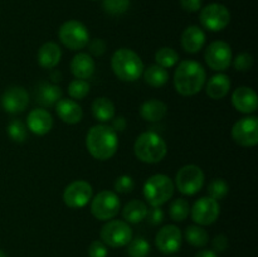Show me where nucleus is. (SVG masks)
Listing matches in <instances>:
<instances>
[{"label":"nucleus","mask_w":258,"mask_h":257,"mask_svg":"<svg viewBox=\"0 0 258 257\" xmlns=\"http://www.w3.org/2000/svg\"><path fill=\"white\" fill-rule=\"evenodd\" d=\"M112 126L111 127L113 128L115 131H123L126 128V125H127V122H126L125 117H122V116H118V117H113L112 118Z\"/></svg>","instance_id":"nucleus-44"},{"label":"nucleus","mask_w":258,"mask_h":257,"mask_svg":"<svg viewBox=\"0 0 258 257\" xmlns=\"http://www.w3.org/2000/svg\"><path fill=\"white\" fill-rule=\"evenodd\" d=\"M204 185V173L198 165L189 164L179 169L175 175V186L181 194L194 196Z\"/></svg>","instance_id":"nucleus-9"},{"label":"nucleus","mask_w":258,"mask_h":257,"mask_svg":"<svg viewBox=\"0 0 258 257\" xmlns=\"http://www.w3.org/2000/svg\"><path fill=\"white\" fill-rule=\"evenodd\" d=\"M180 42L185 52L194 54L198 53L206 44V33L198 25H190L184 29Z\"/></svg>","instance_id":"nucleus-20"},{"label":"nucleus","mask_w":258,"mask_h":257,"mask_svg":"<svg viewBox=\"0 0 258 257\" xmlns=\"http://www.w3.org/2000/svg\"><path fill=\"white\" fill-rule=\"evenodd\" d=\"M206 80V70L197 60H183L174 72V87L181 96H194L201 92Z\"/></svg>","instance_id":"nucleus-1"},{"label":"nucleus","mask_w":258,"mask_h":257,"mask_svg":"<svg viewBox=\"0 0 258 257\" xmlns=\"http://www.w3.org/2000/svg\"><path fill=\"white\" fill-rule=\"evenodd\" d=\"M37 58L40 67L45 68V70H52V68L57 67L58 63L60 62L62 50L57 43L47 42L39 48Z\"/></svg>","instance_id":"nucleus-23"},{"label":"nucleus","mask_w":258,"mask_h":257,"mask_svg":"<svg viewBox=\"0 0 258 257\" xmlns=\"http://www.w3.org/2000/svg\"><path fill=\"white\" fill-rule=\"evenodd\" d=\"M0 257H7V254H5V252L2 251V249H0Z\"/></svg>","instance_id":"nucleus-46"},{"label":"nucleus","mask_w":258,"mask_h":257,"mask_svg":"<svg viewBox=\"0 0 258 257\" xmlns=\"http://www.w3.org/2000/svg\"><path fill=\"white\" fill-rule=\"evenodd\" d=\"M174 189L175 185L170 176L165 174H155L145 181L143 193L146 202L151 207H161L170 201L174 194Z\"/></svg>","instance_id":"nucleus-5"},{"label":"nucleus","mask_w":258,"mask_h":257,"mask_svg":"<svg viewBox=\"0 0 258 257\" xmlns=\"http://www.w3.org/2000/svg\"><path fill=\"white\" fill-rule=\"evenodd\" d=\"M90 93V83L86 80H73L68 85V95L72 100H83Z\"/></svg>","instance_id":"nucleus-33"},{"label":"nucleus","mask_w":258,"mask_h":257,"mask_svg":"<svg viewBox=\"0 0 258 257\" xmlns=\"http://www.w3.org/2000/svg\"><path fill=\"white\" fill-rule=\"evenodd\" d=\"M134 153L136 158L146 164L160 163L168 153L165 140L154 131L143 133L134 144Z\"/></svg>","instance_id":"nucleus-4"},{"label":"nucleus","mask_w":258,"mask_h":257,"mask_svg":"<svg viewBox=\"0 0 258 257\" xmlns=\"http://www.w3.org/2000/svg\"><path fill=\"white\" fill-rule=\"evenodd\" d=\"M55 112L63 122L68 125L78 123L83 117V110L77 101L72 98H60L55 103Z\"/></svg>","instance_id":"nucleus-19"},{"label":"nucleus","mask_w":258,"mask_h":257,"mask_svg":"<svg viewBox=\"0 0 258 257\" xmlns=\"http://www.w3.org/2000/svg\"><path fill=\"white\" fill-rule=\"evenodd\" d=\"M8 135L15 143H23L27 139V126L20 120H12L8 125Z\"/></svg>","instance_id":"nucleus-35"},{"label":"nucleus","mask_w":258,"mask_h":257,"mask_svg":"<svg viewBox=\"0 0 258 257\" xmlns=\"http://www.w3.org/2000/svg\"><path fill=\"white\" fill-rule=\"evenodd\" d=\"M102 8L107 14L121 15L130 8V0H102Z\"/></svg>","instance_id":"nucleus-36"},{"label":"nucleus","mask_w":258,"mask_h":257,"mask_svg":"<svg viewBox=\"0 0 258 257\" xmlns=\"http://www.w3.org/2000/svg\"><path fill=\"white\" fill-rule=\"evenodd\" d=\"M253 66V57L249 53H239L233 60V67L239 72H247Z\"/></svg>","instance_id":"nucleus-38"},{"label":"nucleus","mask_w":258,"mask_h":257,"mask_svg":"<svg viewBox=\"0 0 258 257\" xmlns=\"http://www.w3.org/2000/svg\"><path fill=\"white\" fill-rule=\"evenodd\" d=\"M146 214H148V206L139 199H133L126 203L122 209V217L127 223H140L146 219Z\"/></svg>","instance_id":"nucleus-26"},{"label":"nucleus","mask_w":258,"mask_h":257,"mask_svg":"<svg viewBox=\"0 0 258 257\" xmlns=\"http://www.w3.org/2000/svg\"><path fill=\"white\" fill-rule=\"evenodd\" d=\"M212 246H213L214 252H224L228 248V238L224 234H218L214 237Z\"/></svg>","instance_id":"nucleus-41"},{"label":"nucleus","mask_w":258,"mask_h":257,"mask_svg":"<svg viewBox=\"0 0 258 257\" xmlns=\"http://www.w3.org/2000/svg\"><path fill=\"white\" fill-rule=\"evenodd\" d=\"M100 236L101 241L106 246L117 248V247L126 246L133 239V229L127 222L120 221V219H110L101 228Z\"/></svg>","instance_id":"nucleus-7"},{"label":"nucleus","mask_w":258,"mask_h":257,"mask_svg":"<svg viewBox=\"0 0 258 257\" xmlns=\"http://www.w3.org/2000/svg\"><path fill=\"white\" fill-rule=\"evenodd\" d=\"M184 237H185L186 242L194 247H204L209 241L208 232L198 224H191V226L186 227Z\"/></svg>","instance_id":"nucleus-29"},{"label":"nucleus","mask_w":258,"mask_h":257,"mask_svg":"<svg viewBox=\"0 0 258 257\" xmlns=\"http://www.w3.org/2000/svg\"><path fill=\"white\" fill-rule=\"evenodd\" d=\"M126 246L128 257H146L150 253V243L144 237L133 238Z\"/></svg>","instance_id":"nucleus-32"},{"label":"nucleus","mask_w":258,"mask_h":257,"mask_svg":"<svg viewBox=\"0 0 258 257\" xmlns=\"http://www.w3.org/2000/svg\"><path fill=\"white\" fill-rule=\"evenodd\" d=\"M190 213L189 202L184 198H178L173 201L169 207V216L174 222H183Z\"/></svg>","instance_id":"nucleus-30"},{"label":"nucleus","mask_w":258,"mask_h":257,"mask_svg":"<svg viewBox=\"0 0 258 257\" xmlns=\"http://www.w3.org/2000/svg\"><path fill=\"white\" fill-rule=\"evenodd\" d=\"M96 65L93 58L87 53H77L75 57L72 58L71 62V71L72 75L78 80H86L92 77L95 73Z\"/></svg>","instance_id":"nucleus-22"},{"label":"nucleus","mask_w":258,"mask_h":257,"mask_svg":"<svg viewBox=\"0 0 258 257\" xmlns=\"http://www.w3.org/2000/svg\"><path fill=\"white\" fill-rule=\"evenodd\" d=\"M183 242V234L175 224H166L161 227L155 237V244L164 254H173L178 252Z\"/></svg>","instance_id":"nucleus-15"},{"label":"nucleus","mask_w":258,"mask_h":257,"mask_svg":"<svg viewBox=\"0 0 258 257\" xmlns=\"http://www.w3.org/2000/svg\"><path fill=\"white\" fill-rule=\"evenodd\" d=\"M204 58L208 67L213 71H226L233 58L231 45L223 40H214L206 49Z\"/></svg>","instance_id":"nucleus-13"},{"label":"nucleus","mask_w":258,"mask_h":257,"mask_svg":"<svg viewBox=\"0 0 258 257\" xmlns=\"http://www.w3.org/2000/svg\"><path fill=\"white\" fill-rule=\"evenodd\" d=\"M168 112V106L160 100H148L141 105L140 116L148 122H158L163 120Z\"/></svg>","instance_id":"nucleus-25"},{"label":"nucleus","mask_w":258,"mask_h":257,"mask_svg":"<svg viewBox=\"0 0 258 257\" xmlns=\"http://www.w3.org/2000/svg\"><path fill=\"white\" fill-rule=\"evenodd\" d=\"M93 189L88 181L76 180L66 186L63 191V202L72 209H80L87 206L92 199Z\"/></svg>","instance_id":"nucleus-12"},{"label":"nucleus","mask_w":258,"mask_h":257,"mask_svg":"<svg viewBox=\"0 0 258 257\" xmlns=\"http://www.w3.org/2000/svg\"><path fill=\"white\" fill-rule=\"evenodd\" d=\"M111 68L118 80L135 82L143 76L144 63L140 55L130 48H120L111 57Z\"/></svg>","instance_id":"nucleus-3"},{"label":"nucleus","mask_w":258,"mask_h":257,"mask_svg":"<svg viewBox=\"0 0 258 257\" xmlns=\"http://www.w3.org/2000/svg\"><path fill=\"white\" fill-rule=\"evenodd\" d=\"M90 52L95 57H101L106 52V43L102 39H95L90 44Z\"/></svg>","instance_id":"nucleus-42"},{"label":"nucleus","mask_w":258,"mask_h":257,"mask_svg":"<svg viewBox=\"0 0 258 257\" xmlns=\"http://www.w3.org/2000/svg\"><path fill=\"white\" fill-rule=\"evenodd\" d=\"M232 105L242 113L256 112L258 108L257 93L251 87L241 86L232 93Z\"/></svg>","instance_id":"nucleus-17"},{"label":"nucleus","mask_w":258,"mask_h":257,"mask_svg":"<svg viewBox=\"0 0 258 257\" xmlns=\"http://www.w3.org/2000/svg\"><path fill=\"white\" fill-rule=\"evenodd\" d=\"M86 146L95 159L101 161L108 160L118 149L117 133L105 123L92 126L86 135Z\"/></svg>","instance_id":"nucleus-2"},{"label":"nucleus","mask_w":258,"mask_h":257,"mask_svg":"<svg viewBox=\"0 0 258 257\" xmlns=\"http://www.w3.org/2000/svg\"><path fill=\"white\" fill-rule=\"evenodd\" d=\"M144 75V81L148 83L151 87H163L164 85H166L169 80V72L166 68L160 67L158 65H153L150 67L146 68L143 72Z\"/></svg>","instance_id":"nucleus-28"},{"label":"nucleus","mask_w":258,"mask_h":257,"mask_svg":"<svg viewBox=\"0 0 258 257\" xmlns=\"http://www.w3.org/2000/svg\"><path fill=\"white\" fill-rule=\"evenodd\" d=\"M148 222L153 226H158L164 221V212L160 207H153L151 209H148V214H146Z\"/></svg>","instance_id":"nucleus-40"},{"label":"nucleus","mask_w":258,"mask_h":257,"mask_svg":"<svg viewBox=\"0 0 258 257\" xmlns=\"http://www.w3.org/2000/svg\"><path fill=\"white\" fill-rule=\"evenodd\" d=\"M228 191L229 185L224 179H213L208 184V197L216 199V201H221V199L226 198Z\"/></svg>","instance_id":"nucleus-34"},{"label":"nucleus","mask_w":258,"mask_h":257,"mask_svg":"<svg viewBox=\"0 0 258 257\" xmlns=\"http://www.w3.org/2000/svg\"><path fill=\"white\" fill-rule=\"evenodd\" d=\"M196 257H218V254L214 251H212V249H203V251L198 252Z\"/></svg>","instance_id":"nucleus-45"},{"label":"nucleus","mask_w":258,"mask_h":257,"mask_svg":"<svg viewBox=\"0 0 258 257\" xmlns=\"http://www.w3.org/2000/svg\"><path fill=\"white\" fill-rule=\"evenodd\" d=\"M120 198L115 191L102 190L96 194L91 202V213L100 221L113 219L120 212Z\"/></svg>","instance_id":"nucleus-8"},{"label":"nucleus","mask_w":258,"mask_h":257,"mask_svg":"<svg viewBox=\"0 0 258 257\" xmlns=\"http://www.w3.org/2000/svg\"><path fill=\"white\" fill-rule=\"evenodd\" d=\"M92 115L100 122L105 123L115 117V105L107 97H97L92 102Z\"/></svg>","instance_id":"nucleus-27"},{"label":"nucleus","mask_w":258,"mask_h":257,"mask_svg":"<svg viewBox=\"0 0 258 257\" xmlns=\"http://www.w3.org/2000/svg\"><path fill=\"white\" fill-rule=\"evenodd\" d=\"M156 65L163 68H171L178 63L179 54L170 47H163L155 53Z\"/></svg>","instance_id":"nucleus-31"},{"label":"nucleus","mask_w":258,"mask_h":257,"mask_svg":"<svg viewBox=\"0 0 258 257\" xmlns=\"http://www.w3.org/2000/svg\"><path fill=\"white\" fill-rule=\"evenodd\" d=\"M62 98V90L59 86L49 82H40L35 88V101L45 107H53Z\"/></svg>","instance_id":"nucleus-21"},{"label":"nucleus","mask_w":258,"mask_h":257,"mask_svg":"<svg viewBox=\"0 0 258 257\" xmlns=\"http://www.w3.org/2000/svg\"><path fill=\"white\" fill-rule=\"evenodd\" d=\"M180 5L185 12L196 13L201 10L202 0H180Z\"/></svg>","instance_id":"nucleus-43"},{"label":"nucleus","mask_w":258,"mask_h":257,"mask_svg":"<svg viewBox=\"0 0 258 257\" xmlns=\"http://www.w3.org/2000/svg\"><path fill=\"white\" fill-rule=\"evenodd\" d=\"M107 246L102 241H93L88 246V256L90 257H107Z\"/></svg>","instance_id":"nucleus-39"},{"label":"nucleus","mask_w":258,"mask_h":257,"mask_svg":"<svg viewBox=\"0 0 258 257\" xmlns=\"http://www.w3.org/2000/svg\"><path fill=\"white\" fill-rule=\"evenodd\" d=\"M232 138L238 145L253 148L258 144V118L247 116L237 121L232 127Z\"/></svg>","instance_id":"nucleus-11"},{"label":"nucleus","mask_w":258,"mask_h":257,"mask_svg":"<svg viewBox=\"0 0 258 257\" xmlns=\"http://www.w3.org/2000/svg\"><path fill=\"white\" fill-rule=\"evenodd\" d=\"M221 213V207L218 201L211 197H202L191 208V219L198 226H209L218 219Z\"/></svg>","instance_id":"nucleus-14"},{"label":"nucleus","mask_w":258,"mask_h":257,"mask_svg":"<svg viewBox=\"0 0 258 257\" xmlns=\"http://www.w3.org/2000/svg\"><path fill=\"white\" fill-rule=\"evenodd\" d=\"M27 127L33 134L43 136L49 133L53 127V117L45 108H33L27 117Z\"/></svg>","instance_id":"nucleus-18"},{"label":"nucleus","mask_w":258,"mask_h":257,"mask_svg":"<svg viewBox=\"0 0 258 257\" xmlns=\"http://www.w3.org/2000/svg\"><path fill=\"white\" fill-rule=\"evenodd\" d=\"M202 25L211 32H221L228 27L231 22V13L228 8L219 3H212L201 10L199 15Z\"/></svg>","instance_id":"nucleus-10"},{"label":"nucleus","mask_w":258,"mask_h":257,"mask_svg":"<svg viewBox=\"0 0 258 257\" xmlns=\"http://www.w3.org/2000/svg\"><path fill=\"white\" fill-rule=\"evenodd\" d=\"M29 103V95L22 86H12L7 88L2 96V107L9 113H20Z\"/></svg>","instance_id":"nucleus-16"},{"label":"nucleus","mask_w":258,"mask_h":257,"mask_svg":"<svg viewBox=\"0 0 258 257\" xmlns=\"http://www.w3.org/2000/svg\"><path fill=\"white\" fill-rule=\"evenodd\" d=\"M231 90V80L224 73H218L209 78L206 86V92L212 100H222Z\"/></svg>","instance_id":"nucleus-24"},{"label":"nucleus","mask_w":258,"mask_h":257,"mask_svg":"<svg viewBox=\"0 0 258 257\" xmlns=\"http://www.w3.org/2000/svg\"><path fill=\"white\" fill-rule=\"evenodd\" d=\"M135 186V183H134V179L131 178L130 175H121L118 176L115 180V184H113V188L117 193L121 194H127L131 193Z\"/></svg>","instance_id":"nucleus-37"},{"label":"nucleus","mask_w":258,"mask_h":257,"mask_svg":"<svg viewBox=\"0 0 258 257\" xmlns=\"http://www.w3.org/2000/svg\"><path fill=\"white\" fill-rule=\"evenodd\" d=\"M58 37L62 44L71 50H81L90 43V32L83 23L67 20L60 25Z\"/></svg>","instance_id":"nucleus-6"}]
</instances>
